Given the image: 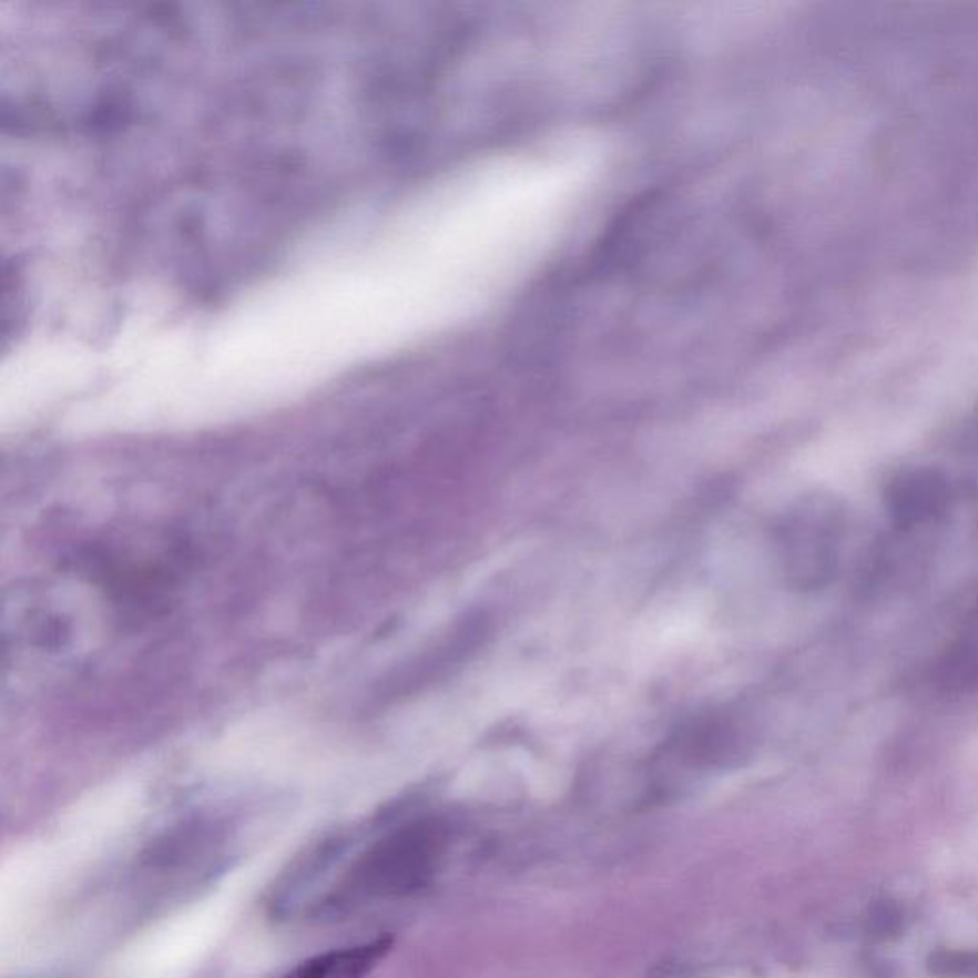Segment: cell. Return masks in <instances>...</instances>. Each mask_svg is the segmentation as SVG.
I'll return each instance as SVG.
<instances>
[{"instance_id": "obj_1", "label": "cell", "mask_w": 978, "mask_h": 978, "mask_svg": "<svg viewBox=\"0 0 978 978\" xmlns=\"http://www.w3.org/2000/svg\"><path fill=\"white\" fill-rule=\"evenodd\" d=\"M845 512L834 497H806L778 526L782 568L789 585L814 591L832 583L839 570Z\"/></svg>"}, {"instance_id": "obj_2", "label": "cell", "mask_w": 978, "mask_h": 978, "mask_svg": "<svg viewBox=\"0 0 978 978\" xmlns=\"http://www.w3.org/2000/svg\"><path fill=\"white\" fill-rule=\"evenodd\" d=\"M950 501L948 478L933 467L900 470L885 488V509L900 528L929 524L943 517Z\"/></svg>"}, {"instance_id": "obj_3", "label": "cell", "mask_w": 978, "mask_h": 978, "mask_svg": "<svg viewBox=\"0 0 978 978\" xmlns=\"http://www.w3.org/2000/svg\"><path fill=\"white\" fill-rule=\"evenodd\" d=\"M393 948L390 938L317 954L279 978H367Z\"/></svg>"}, {"instance_id": "obj_4", "label": "cell", "mask_w": 978, "mask_h": 978, "mask_svg": "<svg viewBox=\"0 0 978 978\" xmlns=\"http://www.w3.org/2000/svg\"><path fill=\"white\" fill-rule=\"evenodd\" d=\"M904 927H906L904 909L895 900L883 898L869 906L866 914V930L869 937L875 940H893L900 937Z\"/></svg>"}, {"instance_id": "obj_5", "label": "cell", "mask_w": 978, "mask_h": 978, "mask_svg": "<svg viewBox=\"0 0 978 978\" xmlns=\"http://www.w3.org/2000/svg\"><path fill=\"white\" fill-rule=\"evenodd\" d=\"M927 971L935 978H978V951H933Z\"/></svg>"}]
</instances>
